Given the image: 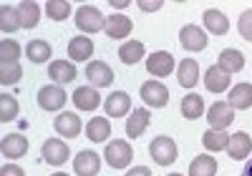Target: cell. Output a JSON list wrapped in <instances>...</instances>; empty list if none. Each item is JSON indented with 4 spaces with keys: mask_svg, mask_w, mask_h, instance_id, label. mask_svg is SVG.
<instances>
[{
    "mask_svg": "<svg viewBox=\"0 0 252 176\" xmlns=\"http://www.w3.org/2000/svg\"><path fill=\"white\" fill-rule=\"evenodd\" d=\"M51 176H71V174H63V171H56V174H51Z\"/></svg>",
    "mask_w": 252,
    "mask_h": 176,
    "instance_id": "obj_44",
    "label": "cell"
},
{
    "mask_svg": "<svg viewBox=\"0 0 252 176\" xmlns=\"http://www.w3.org/2000/svg\"><path fill=\"white\" fill-rule=\"evenodd\" d=\"M204 28L212 33V35H224L229 30V18L222 13V10H215V8H209L204 10Z\"/></svg>",
    "mask_w": 252,
    "mask_h": 176,
    "instance_id": "obj_24",
    "label": "cell"
},
{
    "mask_svg": "<svg viewBox=\"0 0 252 176\" xmlns=\"http://www.w3.org/2000/svg\"><path fill=\"white\" fill-rule=\"evenodd\" d=\"M149 153H152L154 164H159V166H172V164L177 161V156H179L177 144H174V139H169V136H157V139H152Z\"/></svg>",
    "mask_w": 252,
    "mask_h": 176,
    "instance_id": "obj_3",
    "label": "cell"
},
{
    "mask_svg": "<svg viewBox=\"0 0 252 176\" xmlns=\"http://www.w3.org/2000/svg\"><path fill=\"white\" fill-rule=\"evenodd\" d=\"M20 58V43L18 40H0V65H8V63H18Z\"/></svg>",
    "mask_w": 252,
    "mask_h": 176,
    "instance_id": "obj_35",
    "label": "cell"
},
{
    "mask_svg": "<svg viewBox=\"0 0 252 176\" xmlns=\"http://www.w3.org/2000/svg\"><path fill=\"white\" fill-rule=\"evenodd\" d=\"M227 103L235 108V111H247L252 106V83H237L232 86V91L227 96Z\"/></svg>",
    "mask_w": 252,
    "mask_h": 176,
    "instance_id": "obj_18",
    "label": "cell"
},
{
    "mask_svg": "<svg viewBox=\"0 0 252 176\" xmlns=\"http://www.w3.org/2000/svg\"><path fill=\"white\" fill-rule=\"evenodd\" d=\"M76 28L81 33H101L106 30V18L94 5H81L76 10Z\"/></svg>",
    "mask_w": 252,
    "mask_h": 176,
    "instance_id": "obj_2",
    "label": "cell"
},
{
    "mask_svg": "<svg viewBox=\"0 0 252 176\" xmlns=\"http://www.w3.org/2000/svg\"><path fill=\"white\" fill-rule=\"evenodd\" d=\"M217 65L227 73V76H232V73H240L242 68H245V56L237 51V48H224L222 53H220V60H217Z\"/></svg>",
    "mask_w": 252,
    "mask_h": 176,
    "instance_id": "obj_21",
    "label": "cell"
},
{
    "mask_svg": "<svg viewBox=\"0 0 252 176\" xmlns=\"http://www.w3.org/2000/svg\"><path fill=\"white\" fill-rule=\"evenodd\" d=\"M169 176H182V174H169Z\"/></svg>",
    "mask_w": 252,
    "mask_h": 176,
    "instance_id": "obj_45",
    "label": "cell"
},
{
    "mask_svg": "<svg viewBox=\"0 0 252 176\" xmlns=\"http://www.w3.org/2000/svg\"><path fill=\"white\" fill-rule=\"evenodd\" d=\"M131 30H134V23H131L129 15L111 13V15L106 18V30H103V33H106L109 38L121 40V38H126V35H131Z\"/></svg>",
    "mask_w": 252,
    "mask_h": 176,
    "instance_id": "obj_14",
    "label": "cell"
},
{
    "mask_svg": "<svg viewBox=\"0 0 252 176\" xmlns=\"http://www.w3.org/2000/svg\"><path fill=\"white\" fill-rule=\"evenodd\" d=\"M73 171L76 176H98L101 171V156L96 151H89V148H83L76 153V159H73Z\"/></svg>",
    "mask_w": 252,
    "mask_h": 176,
    "instance_id": "obj_9",
    "label": "cell"
},
{
    "mask_svg": "<svg viewBox=\"0 0 252 176\" xmlns=\"http://www.w3.org/2000/svg\"><path fill=\"white\" fill-rule=\"evenodd\" d=\"M179 43H182V48L189 51V53H199L207 48V35L199 26H184L179 30Z\"/></svg>",
    "mask_w": 252,
    "mask_h": 176,
    "instance_id": "obj_11",
    "label": "cell"
},
{
    "mask_svg": "<svg viewBox=\"0 0 252 176\" xmlns=\"http://www.w3.org/2000/svg\"><path fill=\"white\" fill-rule=\"evenodd\" d=\"M229 136L227 131H215V128H207L204 134H202V144H204V148L207 151H212V153H217V151H227V146H229Z\"/></svg>",
    "mask_w": 252,
    "mask_h": 176,
    "instance_id": "obj_27",
    "label": "cell"
},
{
    "mask_svg": "<svg viewBox=\"0 0 252 176\" xmlns=\"http://www.w3.org/2000/svg\"><path fill=\"white\" fill-rule=\"evenodd\" d=\"M103 156H106V164L111 169H126L131 164L134 159V148L129 141H124V139H114L106 144V148H103Z\"/></svg>",
    "mask_w": 252,
    "mask_h": 176,
    "instance_id": "obj_1",
    "label": "cell"
},
{
    "mask_svg": "<svg viewBox=\"0 0 252 176\" xmlns=\"http://www.w3.org/2000/svg\"><path fill=\"white\" fill-rule=\"evenodd\" d=\"M18 111H20L18 101L13 96H8V93H0V121H3V123L15 121L18 118Z\"/></svg>",
    "mask_w": 252,
    "mask_h": 176,
    "instance_id": "obj_34",
    "label": "cell"
},
{
    "mask_svg": "<svg viewBox=\"0 0 252 176\" xmlns=\"http://www.w3.org/2000/svg\"><path fill=\"white\" fill-rule=\"evenodd\" d=\"M0 176H26V171L18 164H5L3 169H0Z\"/></svg>",
    "mask_w": 252,
    "mask_h": 176,
    "instance_id": "obj_39",
    "label": "cell"
},
{
    "mask_svg": "<svg viewBox=\"0 0 252 176\" xmlns=\"http://www.w3.org/2000/svg\"><path fill=\"white\" fill-rule=\"evenodd\" d=\"M20 26V15H18V8H10L8 3L0 8V30H3L5 35H13Z\"/></svg>",
    "mask_w": 252,
    "mask_h": 176,
    "instance_id": "obj_32",
    "label": "cell"
},
{
    "mask_svg": "<svg viewBox=\"0 0 252 176\" xmlns=\"http://www.w3.org/2000/svg\"><path fill=\"white\" fill-rule=\"evenodd\" d=\"M48 76L56 86H63V83H71L76 78V65L71 60H53L48 65Z\"/></svg>",
    "mask_w": 252,
    "mask_h": 176,
    "instance_id": "obj_22",
    "label": "cell"
},
{
    "mask_svg": "<svg viewBox=\"0 0 252 176\" xmlns=\"http://www.w3.org/2000/svg\"><path fill=\"white\" fill-rule=\"evenodd\" d=\"M68 56H71V60H76V63L89 60V58L94 56V43H91V38H86V35L71 38V43H68Z\"/></svg>",
    "mask_w": 252,
    "mask_h": 176,
    "instance_id": "obj_25",
    "label": "cell"
},
{
    "mask_svg": "<svg viewBox=\"0 0 252 176\" xmlns=\"http://www.w3.org/2000/svg\"><path fill=\"white\" fill-rule=\"evenodd\" d=\"M204 86L209 93H224L229 88V76L220 68V65H209L204 73Z\"/></svg>",
    "mask_w": 252,
    "mask_h": 176,
    "instance_id": "obj_20",
    "label": "cell"
},
{
    "mask_svg": "<svg viewBox=\"0 0 252 176\" xmlns=\"http://www.w3.org/2000/svg\"><path fill=\"white\" fill-rule=\"evenodd\" d=\"M46 13H48L51 20L61 23V20H66L71 15V3H68V0H48V3H46Z\"/></svg>",
    "mask_w": 252,
    "mask_h": 176,
    "instance_id": "obj_36",
    "label": "cell"
},
{
    "mask_svg": "<svg viewBox=\"0 0 252 176\" xmlns=\"http://www.w3.org/2000/svg\"><path fill=\"white\" fill-rule=\"evenodd\" d=\"M111 5H114L116 10H124L126 5H129V3H124V0H114V3H111Z\"/></svg>",
    "mask_w": 252,
    "mask_h": 176,
    "instance_id": "obj_43",
    "label": "cell"
},
{
    "mask_svg": "<svg viewBox=\"0 0 252 176\" xmlns=\"http://www.w3.org/2000/svg\"><path fill=\"white\" fill-rule=\"evenodd\" d=\"M164 3L161 0H154V3H146V0H139V8L144 10V13H154V10H159Z\"/></svg>",
    "mask_w": 252,
    "mask_h": 176,
    "instance_id": "obj_40",
    "label": "cell"
},
{
    "mask_svg": "<svg viewBox=\"0 0 252 176\" xmlns=\"http://www.w3.org/2000/svg\"><path fill=\"white\" fill-rule=\"evenodd\" d=\"M40 156H43V161L51 164V166H63L68 161V156H71V148H68L66 141H61V139H48L43 144V148H40Z\"/></svg>",
    "mask_w": 252,
    "mask_h": 176,
    "instance_id": "obj_7",
    "label": "cell"
},
{
    "mask_svg": "<svg viewBox=\"0 0 252 176\" xmlns=\"http://www.w3.org/2000/svg\"><path fill=\"white\" fill-rule=\"evenodd\" d=\"M0 151H3V156H8V159H20L28 153V139L23 134H8L0 141Z\"/></svg>",
    "mask_w": 252,
    "mask_h": 176,
    "instance_id": "obj_16",
    "label": "cell"
},
{
    "mask_svg": "<svg viewBox=\"0 0 252 176\" xmlns=\"http://www.w3.org/2000/svg\"><path fill=\"white\" fill-rule=\"evenodd\" d=\"M109 136H111V123H109L106 116H96L86 123V139H91L96 144H103Z\"/></svg>",
    "mask_w": 252,
    "mask_h": 176,
    "instance_id": "obj_26",
    "label": "cell"
},
{
    "mask_svg": "<svg viewBox=\"0 0 252 176\" xmlns=\"http://www.w3.org/2000/svg\"><path fill=\"white\" fill-rule=\"evenodd\" d=\"M71 98H73V106L78 111H96L101 106V96L94 86H78Z\"/></svg>",
    "mask_w": 252,
    "mask_h": 176,
    "instance_id": "obj_15",
    "label": "cell"
},
{
    "mask_svg": "<svg viewBox=\"0 0 252 176\" xmlns=\"http://www.w3.org/2000/svg\"><path fill=\"white\" fill-rule=\"evenodd\" d=\"M237 30H240V35H242L245 40L252 43V8L245 10V13L240 15V20H237Z\"/></svg>",
    "mask_w": 252,
    "mask_h": 176,
    "instance_id": "obj_38",
    "label": "cell"
},
{
    "mask_svg": "<svg viewBox=\"0 0 252 176\" xmlns=\"http://www.w3.org/2000/svg\"><path fill=\"white\" fill-rule=\"evenodd\" d=\"M207 121H209V128L224 131L227 126H232V121H235V108L229 106L227 101H215L212 106L207 108Z\"/></svg>",
    "mask_w": 252,
    "mask_h": 176,
    "instance_id": "obj_4",
    "label": "cell"
},
{
    "mask_svg": "<svg viewBox=\"0 0 252 176\" xmlns=\"http://www.w3.org/2000/svg\"><path fill=\"white\" fill-rule=\"evenodd\" d=\"M103 111H106V116H111V118L129 116V111H134V108H131V98H129V93H124V91H114L106 101H103Z\"/></svg>",
    "mask_w": 252,
    "mask_h": 176,
    "instance_id": "obj_13",
    "label": "cell"
},
{
    "mask_svg": "<svg viewBox=\"0 0 252 176\" xmlns=\"http://www.w3.org/2000/svg\"><path fill=\"white\" fill-rule=\"evenodd\" d=\"M20 76H23V68L18 63H8V65H0V83L3 86H10V83H18Z\"/></svg>",
    "mask_w": 252,
    "mask_h": 176,
    "instance_id": "obj_37",
    "label": "cell"
},
{
    "mask_svg": "<svg viewBox=\"0 0 252 176\" xmlns=\"http://www.w3.org/2000/svg\"><path fill=\"white\" fill-rule=\"evenodd\" d=\"M53 56V51H51V43H46V40H31L28 46H26V58L31 60V63H46L48 58Z\"/></svg>",
    "mask_w": 252,
    "mask_h": 176,
    "instance_id": "obj_31",
    "label": "cell"
},
{
    "mask_svg": "<svg viewBox=\"0 0 252 176\" xmlns=\"http://www.w3.org/2000/svg\"><path fill=\"white\" fill-rule=\"evenodd\" d=\"M149 121H152V114L146 111V108H134L131 116L126 118V134L131 139H139L146 131V126H149Z\"/></svg>",
    "mask_w": 252,
    "mask_h": 176,
    "instance_id": "obj_23",
    "label": "cell"
},
{
    "mask_svg": "<svg viewBox=\"0 0 252 176\" xmlns=\"http://www.w3.org/2000/svg\"><path fill=\"white\" fill-rule=\"evenodd\" d=\"M146 71L157 78H164V76H172L174 71V56L169 51H157L146 58Z\"/></svg>",
    "mask_w": 252,
    "mask_h": 176,
    "instance_id": "obj_10",
    "label": "cell"
},
{
    "mask_svg": "<svg viewBox=\"0 0 252 176\" xmlns=\"http://www.w3.org/2000/svg\"><path fill=\"white\" fill-rule=\"evenodd\" d=\"M179 108H182V116H184L187 121H197V118L204 116V101H202V96H197V93L184 96L182 103H179Z\"/></svg>",
    "mask_w": 252,
    "mask_h": 176,
    "instance_id": "obj_28",
    "label": "cell"
},
{
    "mask_svg": "<svg viewBox=\"0 0 252 176\" xmlns=\"http://www.w3.org/2000/svg\"><path fill=\"white\" fill-rule=\"evenodd\" d=\"M53 128L58 136H66V139H76L81 131H83V123H81V116L71 114V111H61L53 121Z\"/></svg>",
    "mask_w": 252,
    "mask_h": 176,
    "instance_id": "obj_12",
    "label": "cell"
},
{
    "mask_svg": "<svg viewBox=\"0 0 252 176\" xmlns=\"http://www.w3.org/2000/svg\"><path fill=\"white\" fill-rule=\"evenodd\" d=\"M141 98L152 108H164L169 103V88L161 81H146V83H141Z\"/></svg>",
    "mask_w": 252,
    "mask_h": 176,
    "instance_id": "obj_6",
    "label": "cell"
},
{
    "mask_svg": "<svg viewBox=\"0 0 252 176\" xmlns=\"http://www.w3.org/2000/svg\"><path fill=\"white\" fill-rule=\"evenodd\" d=\"M177 81L182 88H194L199 81V63L194 58H184L177 68Z\"/></svg>",
    "mask_w": 252,
    "mask_h": 176,
    "instance_id": "obj_19",
    "label": "cell"
},
{
    "mask_svg": "<svg viewBox=\"0 0 252 176\" xmlns=\"http://www.w3.org/2000/svg\"><path fill=\"white\" fill-rule=\"evenodd\" d=\"M119 58H121V63H126V65H136V63L144 58V43H141V40L124 43V46L119 48Z\"/></svg>",
    "mask_w": 252,
    "mask_h": 176,
    "instance_id": "obj_33",
    "label": "cell"
},
{
    "mask_svg": "<svg viewBox=\"0 0 252 176\" xmlns=\"http://www.w3.org/2000/svg\"><path fill=\"white\" fill-rule=\"evenodd\" d=\"M240 176H252V161H247L245 166H242V174Z\"/></svg>",
    "mask_w": 252,
    "mask_h": 176,
    "instance_id": "obj_42",
    "label": "cell"
},
{
    "mask_svg": "<svg viewBox=\"0 0 252 176\" xmlns=\"http://www.w3.org/2000/svg\"><path fill=\"white\" fill-rule=\"evenodd\" d=\"M124 176H154V174H152V169H146V166H131Z\"/></svg>",
    "mask_w": 252,
    "mask_h": 176,
    "instance_id": "obj_41",
    "label": "cell"
},
{
    "mask_svg": "<svg viewBox=\"0 0 252 176\" xmlns=\"http://www.w3.org/2000/svg\"><path fill=\"white\" fill-rule=\"evenodd\" d=\"M66 101H68L66 91L56 83H48L38 91V106L43 108V111H61V108L66 106Z\"/></svg>",
    "mask_w": 252,
    "mask_h": 176,
    "instance_id": "obj_5",
    "label": "cell"
},
{
    "mask_svg": "<svg viewBox=\"0 0 252 176\" xmlns=\"http://www.w3.org/2000/svg\"><path fill=\"white\" fill-rule=\"evenodd\" d=\"M18 15H20V26L23 28H35L38 20H40V5L33 3V0H23V3L18 5Z\"/></svg>",
    "mask_w": 252,
    "mask_h": 176,
    "instance_id": "obj_30",
    "label": "cell"
},
{
    "mask_svg": "<svg viewBox=\"0 0 252 176\" xmlns=\"http://www.w3.org/2000/svg\"><path fill=\"white\" fill-rule=\"evenodd\" d=\"M252 151V139L250 134H245V131H237V134H232V139H229V146H227V156L235 159V161H242L250 156Z\"/></svg>",
    "mask_w": 252,
    "mask_h": 176,
    "instance_id": "obj_17",
    "label": "cell"
},
{
    "mask_svg": "<svg viewBox=\"0 0 252 176\" xmlns=\"http://www.w3.org/2000/svg\"><path fill=\"white\" fill-rule=\"evenodd\" d=\"M86 78H89V86L94 88H106L114 83V71H111V65L109 63H103V60H91L86 65Z\"/></svg>",
    "mask_w": 252,
    "mask_h": 176,
    "instance_id": "obj_8",
    "label": "cell"
},
{
    "mask_svg": "<svg viewBox=\"0 0 252 176\" xmlns=\"http://www.w3.org/2000/svg\"><path fill=\"white\" fill-rule=\"evenodd\" d=\"M217 174V161L209 153H202V156H194L189 161V176H215Z\"/></svg>",
    "mask_w": 252,
    "mask_h": 176,
    "instance_id": "obj_29",
    "label": "cell"
}]
</instances>
